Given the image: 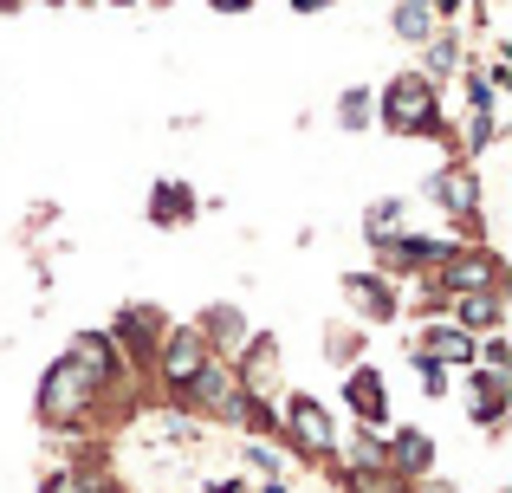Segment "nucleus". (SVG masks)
I'll return each mask as SVG.
<instances>
[{
    "instance_id": "obj_1",
    "label": "nucleus",
    "mask_w": 512,
    "mask_h": 493,
    "mask_svg": "<svg viewBox=\"0 0 512 493\" xmlns=\"http://www.w3.org/2000/svg\"><path fill=\"white\" fill-rule=\"evenodd\" d=\"M376 130H389V137H435V143H454L448 98H441V85H428L415 65H402L396 78H383V85H376Z\"/></svg>"
},
{
    "instance_id": "obj_2",
    "label": "nucleus",
    "mask_w": 512,
    "mask_h": 493,
    "mask_svg": "<svg viewBox=\"0 0 512 493\" xmlns=\"http://www.w3.org/2000/svg\"><path fill=\"white\" fill-rule=\"evenodd\" d=\"M104 403H111V390H104L85 364H72L65 351L52 357L33 383V416H39V429H52V435H78Z\"/></svg>"
},
{
    "instance_id": "obj_3",
    "label": "nucleus",
    "mask_w": 512,
    "mask_h": 493,
    "mask_svg": "<svg viewBox=\"0 0 512 493\" xmlns=\"http://www.w3.org/2000/svg\"><path fill=\"white\" fill-rule=\"evenodd\" d=\"M415 195H422V208H435V215L448 221L454 241H474V234L493 228L487 221V182H480V169L461 163V156H448L441 169H428Z\"/></svg>"
},
{
    "instance_id": "obj_4",
    "label": "nucleus",
    "mask_w": 512,
    "mask_h": 493,
    "mask_svg": "<svg viewBox=\"0 0 512 493\" xmlns=\"http://www.w3.org/2000/svg\"><path fill=\"white\" fill-rule=\"evenodd\" d=\"M279 442L292 448V455H305V461H331L338 455V422H331V409L318 403L312 390H279Z\"/></svg>"
},
{
    "instance_id": "obj_5",
    "label": "nucleus",
    "mask_w": 512,
    "mask_h": 493,
    "mask_svg": "<svg viewBox=\"0 0 512 493\" xmlns=\"http://www.w3.org/2000/svg\"><path fill=\"white\" fill-rule=\"evenodd\" d=\"M208 364H214V351L201 344V331L188 325V318L163 325V338H156V357H150V377H156V390H163L169 403H175V396H182Z\"/></svg>"
},
{
    "instance_id": "obj_6",
    "label": "nucleus",
    "mask_w": 512,
    "mask_h": 493,
    "mask_svg": "<svg viewBox=\"0 0 512 493\" xmlns=\"http://www.w3.org/2000/svg\"><path fill=\"white\" fill-rule=\"evenodd\" d=\"M428 286L435 292H506V253L493 241H461L428 273Z\"/></svg>"
},
{
    "instance_id": "obj_7",
    "label": "nucleus",
    "mask_w": 512,
    "mask_h": 493,
    "mask_svg": "<svg viewBox=\"0 0 512 493\" xmlns=\"http://www.w3.org/2000/svg\"><path fill=\"white\" fill-rule=\"evenodd\" d=\"M338 292H344V318L350 325H396L402 318V286L389 273H376V266H350V273L338 279Z\"/></svg>"
},
{
    "instance_id": "obj_8",
    "label": "nucleus",
    "mask_w": 512,
    "mask_h": 493,
    "mask_svg": "<svg viewBox=\"0 0 512 493\" xmlns=\"http://www.w3.org/2000/svg\"><path fill=\"white\" fill-rule=\"evenodd\" d=\"M240 403H247V390H240L234 364H221V357H214V364L201 370V377L188 383V390L175 396L169 409H182V416H201V422H227V429H234V422H240Z\"/></svg>"
},
{
    "instance_id": "obj_9",
    "label": "nucleus",
    "mask_w": 512,
    "mask_h": 493,
    "mask_svg": "<svg viewBox=\"0 0 512 493\" xmlns=\"http://www.w3.org/2000/svg\"><path fill=\"white\" fill-rule=\"evenodd\" d=\"M163 325H169V318L156 312V305L130 299V305H124V312H117V318H111L104 331H111L117 357H124V364L137 370V377H150V357H156V338H163Z\"/></svg>"
},
{
    "instance_id": "obj_10",
    "label": "nucleus",
    "mask_w": 512,
    "mask_h": 493,
    "mask_svg": "<svg viewBox=\"0 0 512 493\" xmlns=\"http://www.w3.org/2000/svg\"><path fill=\"white\" fill-rule=\"evenodd\" d=\"M461 390H467V416H474V429L506 435V416H512V370L467 364V370H461Z\"/></svg>"
},
{
    "instance_id": "obj_11",
    "label": "nucleus",
    "mask_w": 512,
    "mask_h": 493,
    "mask_svg": "<svg viewBox=\"0 0 512 493\" xmlns=\"http://www.w3.org/2000/svg\"><path fill=\"white\" fill-rule=\"evenodd\" d=\"M409 351L461 377V370L474 364L480 338H474V331H461V325H454V318H415V331H409Z\"/></svg>"
},
{
    "instance_id": "obj_12",
    "label": "nucleus",
    "mask_w": 512,
    "mask_h": 493,
    "mask_svg": "<svg viewBox=\"0 0 512 493\" xmlns=\"http://www.w3.org/2000/svg\"><path fill=\"white\" fill-rule=\"evenodd\" d=\"M234 377L247 396H266L273 403L279 390H286V357H279V331H253L247 344L234 351Z\"/></svg>"
},
{
    "instance_id": "obj_13",
    "label": "nucleus",
    "mask_w": 512,
    "mask_h": 493,
    "mask_svg": "<svg viewBox=\"0 0 512 493\" xmlns=\"http://www.w3.org/2000/svg\"><path fill=\"white\" fill-rule=\"evenodd\" d=\"M338 390H344V409L357 416V429H376V435L389 429V377L370 364V357L344 370V383H338Z\"/></svg>"
},
{
    "instance_id": "obj_14",
    "label": "nucleus",
    "mask_w": 512,
    "mask_h": 493,
    "mask_svg": "<svg viewBox=\"0 0 512 493\" xmlns=\"http://www.w3.org/2000/svg\"><path fill=\"white\" fill-rule=\"evenodd\" d=\"M188 325L201 331V344H208L221 364H234V351L253 338V318H247V305H234V299H214V305H201Z\"/></svg>"
},
{
    "instance_id": "obj_15",
    "label": "nucleus",
    "mask_w": 512,
    "mask_h": 493,
    "mask_svg": "<svg viewBox=\"0 0 512 493\" xmlns=\"http://www.w3.org/2000/svg\"><path fill=\"white\" fill-rule=\"evenodd\" d=\"M383 468L396 474V481H422V474H435V435L428 429H383Z\"/></svg>"
},
{
    "instance_id": "obj_16",
    "label": "nucleus",
    "mask_w": 512,
    "mask_h": 493,
    "mask_svg": "<svg viewBox=\"0 0 512 493\" xmlns=\"http://www.w3.org/2000/svg\"><path fill=\"white\" fill-rule=\"evenodd\" d=\"M441 305H448V318L461 331H474V338L506 331V292H441Z\"/></svg>"
},
{
    "instance_id": "obj_17",
    "label": "nucleus",
    "mask_w": 512,
    "mask_h": 493,
    "mask_svg": "<svg viewBox=\"0 0 512 493\" xmlns=\"http://www.w3.org/2000/svg\"><path fill=\"white\" fill-rule=\"evenodd\" d=\"M188 221H201V189L195 182H150V228H188Z\"/></svg>"
},
{
    "instance_id": "obj_18",
    "label": "nucleus",
    "mask_w": 512,
    "mask_h": 493,
    "mask_svg": "<svg viewBox=\"0 0 512 493\" xmlns=\"http://www.w3.org/2000/svg\"><path fill=\"white\" fill-rule=\"evenodd\" d=\"M461 65H467L461 26H435V39L422 46V65H415V72H422L428 85H448V78H461Z\"/></svg>"
},
{
    "instance_id": "obj_19",
    "label": "nucleus",
    "mask_w": 512,
    "mask_h": 493,
    "mask_svg": "<svg viewBox=\"0 0 512 493\" xmlns=\"http://www.w3.org/2000/svg\"><path fill=\"white\" fill-rule=\"evenodd\" d=\"M409 215H415L409 195H376V202L363 208V221H357V228H363V247H376V241H389V234H402V228H409Z\"/></svg>"
},
{
    "instance_id": "obj_20",
    "label": "nucleus",
    "mask_w": 512,
    "mask_h": 493,
    "mask_svg": "<svg viewBox=\"0 0 512 493\" xmlns=\"http://www.w3.org/2000/svg\"><path fill=\"white\" fill-rule=\"evenodd\" d=\"M331 124H338L344 137H363V130L376 124V85H344L338 104H331Z\"/></svg>"
},
{
    "instance_id": "obj_21",
    "label": "nucleus",
    "mask_w": 512,
    "mask_h": 493,
    "mask_svg": "<svg viewBox=\"0 0 512 493\" xmlns=\"http://www.w3.org/2000/svg\"><path fill=\"white\" fill-rule=\"evenodd\" d=\"M318 351H325V364H331V370H350V364H363V325H350V318L338 312L325 331H318Z\"/></svg>"
},
{
    "instance_id": "obj_22",
    "label": "nucleus",
    "mask_w": 512,
    "mask_h": 493,
    "mask_svg": "<svg viewBox=\"0 0 512 493\" xmlns=\"http://www.w3.org/2000/svg\"><path fill=\"white\" fill-rule=\"evenodd\" d=\"M389 33H396L402 46H428V39H435V13H428V0H396V7H389Z\"/></svg>"
},
{
    "instance_id": "obj_23",
    "label": "nucleus",
    "mask_w": 512,
    "mask_h": 493,
    "mask_svg": "<svg viewBox=\"0 0 512 493\" xmlns=\"http://www.w3.org/2000/svg\"><path fill=\"white\" fill-rule=\"evenodd\" d=\"M409 370L422 377V396H448V390H454V370L428 364V357H415V351H409Z\"/></svg>"
},
{
    "instance_id": "obj_24",
    "label": "nucleus",
    "mask_w": 512,
    "mask_h": 493,
    "mask_svg": "<svg viewBox=\"0 0 512 493\" xmlns=\"http://www.w3.org/2000/svg\"><path fill=\"white\" fill-rule=\"evenodd\" d=\"M402 493H461V487L441 481V474H422V481H402Z\"/></svg>"
},
{
    "instance_id": "obj_25",
    "label": "nucleus",
    "mask_w": 512,
    "mask_h": 493,
    "mask_svg": "<svg viewBox=\"0 0 512 493\" xmlns=\"http://www.w3.org/2000/svg\"><path fill=\"white\" fill-rule=\"evenodd\" d=\"M39 493H78V487H72V468H52L46 481H39Z\"/></svg>"
},
{
    "instance_id": "obj_26",
    "label": "nucleus",
    "mask_w": 512,
    "mask_h": 493,
    "mask_svg": "<svg viewBox=\"0 0 512 493\" xmlns=\"http://www.w3.org/2000/svg\"><path fill=\"white\" fill-rule=\"evenodd\" d=\"M208 7H214V13H247L253 0H208Z\"/></svg>"
},
{
    "instance_id": "obj_27",
    "label": "nucleus",
    "mask_w": 512,
    "mask_h": 493,
    "mask_svg": "<svg viewBox=\"0 0 512 493\" xmlns=\"http://www.w3.org/2000/svg\"><path fill=\"white\" fill-rule=\"evenodd\" d=\"M299 13H325V7H338V0H292Z\"/></svg>"
},
{
    "instance_id": "obj_28",
    "label": "nucleus",
    "mask_w": 512,
    "mask_h": 493,
    "mask_svg": "<svg viewBox=\"0 0 512 493\" xmlns=\"http://www.w3.org/2000/svg\"><path fill=\"white\" fill-rule=\"evenodd\" d=\"M253 493H292V487H286V481H260Z\"/></svg>"
},
{
    "instance_id": "obj_29",
    "label": "nucleus",
    "mask_w": 512,
    "mask_h": 493,
    "mask_svg": "<svg viewBox=\"0 0 512 493\" xmlns=\"http://www.w3.org/2000/svg\"><path fill=\"white\" fill-rule=\"evenodd\" d=\"M13 7H20V0H0V13H13Z\"/></svg>"
},
{
    "instance_id": "obj_30",
    "label": "nucleus",
    "mask_w": 512,
    "mask_h": 493,
    "mask_svg": "<svg viewBox=\"0 0 512 493\" xmlns=\"http://www.w3.org/2000/svg\"><path fill=\"white\" fill-rule=\"evenodd\" d=\"M111 7H137V0H111Z\"/></svg>"
},
{
    "instance_id": "obj_31",
    "label": "nucleus",
    "mask_w": 512,
    "mask_h": 493,
    "mask_svg": "<svg viewBox=\"0 0 512 493\" xmlns=\"http://www.w3.org/2000/svg\"><path fill=\"white\" fill-rule=\"evenodd\" d=\"M46 7H65V0H46Z\"/></svg>"
}]
</instances>
